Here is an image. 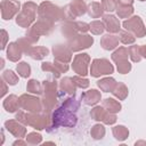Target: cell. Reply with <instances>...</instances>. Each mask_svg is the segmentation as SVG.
<instances>
[{
  "mask_svg": "<svg viewBox=\"0 0 146 146\" xmlns=\"http://www.w3.org/2000/svg\"><path fill=\"white\" fill-rule=\"evenodd\" d=\"M15 119H17L19 122H22L25 125L32 127L33 129L40 131L43 129L49 130L50 124H51V119L50 114H46L43 112L40 113H32L27 111H17Z\"/></svg>",
  "mask_w": 146,
  "mask_h": 146,
  "instance_id": "1",
  "label": "cell"
},
{
  "mask_svg": "<svg viewBox=\"0 0 146 146\" xmlns=\"http://www.w3.org/2000/svg\"><path fill=\"white\" fill-rule=\"evenodd\" d=\"M75 112L72 111L71 108L66 107L64 104H62L60 107H58L57 110H54L52 113L50 114V119H51V124L50 128H55V127H74L76 124L78 117L74 114Z\"/></svg>",
  "mask_w": 146,
  "mask_h": 146,
  "instance_id": "2",
  "label": "cell"
},
{
  "mask_svg": "<svg viewBox=\"0 0 146 146\" xmlns=\"http://www.w3.org/2000/svg\"><path fill=\"white\" fill-rule=\"evenodd\" d=\"M38 17L46 19V21H49V22H52V23L66 19L65 9L58 7L57 5H54L50 1H43L39 5Z\"/></svg>",
  "mask_w": 146,
  "mask_h": 146,
  "instance_id": "3",
  "label": "cell"
},
{
  "mask_svg": "<svg viewBox=\"0 0 146 146\" xmlns=\"http://www.w3.org/2000/svg\"><path fill=\"white\" fill-rule=\"evenodd\" d=\"M38 8H39V6H36V3L33 1L24 2L21 11L17 14V16L15 18L16 24L24 29L31 27L35 21V16L38 14Z\"/></svg>",
  "mask_w": 146,
  "mask_h": 146,
  "instance_id": "4",
  "label": "cell"
},
{
  "mask_svg": "<svg viewBox=\"0 0 146 146\" xmlns=\"http://www.w3.org/2000/svg\"><path fill=\"white\" fill-rule=\"evenodd\" d=\"M89 29L90 26L88 23L74 19H65L60 25V31L66 36V39H70L78 33H87Z\"/></svg>",
  "mask_w": 146,
  "mask_h": 146,
  "instance_id": "5",
  "label": "cell"
},
{
  "mask_svg": "<svg viewBox=\"0 0 146 146\" xmlns=\"http://www.w3.org/2000/svg\"><path fill=\"white\" fill-rule=\"evenodd\" d=\"M114 72V66L106 58H95L90 64L89 74L92 78H100L104 75H111Z\"/></svg>",
  "mask_w": 146,
  "mask_h": 146,
  "instance_id": "6",
  "label": "cell"
},
{
  "mask_svg": "<svg viewBox=\"0 0 146 146\" xmlns=\"http://www.w3.org/2000/svg\"><path fill=\"white\" fill-rule=\"evenodd\" d=\"M122 26L125 31H129L137 38H144L146 35V26L143 19L137 15H132L131 17L124 19Z\"/></svg>",
  "mask_w": 146,
  "mask_h": 146,
  "instance_id": "7",
  "label": "cell"
},
{
  "mask_svg": "<svg viewBox=\"0 0 146 146\" xmlns=\"http://www.w3.org/2000/svg\"><path fill=\"white\" fill-rule=\"evenodd\" d=\"M94 38L87 33H78L74 36L67 39V46L72 51H81L83 49H88L92 46Z\"/></svg>",
  "mask_w": 146,
  "mask_h": 146,
  "instance_id": "8",
  "label": "cell"
},
{
  "mask_svg": "<svg viewBox=\"0 0 146 146\" xmlns=\"http://www.w3.org/2000/svg\"><path fill=\"white\" fill-rule=\"evenodd\" d=\"M19 106L22 110L32 112V113H40L42 112V102L41 98L36 97V95L23 94L19 96Z\"/></svg>",
  "mask_w": 146,
  "mask_h": 146,
  "instance_id": "9",
  "label": "cell"
},
{
  "mask_svg": "<svg viewBox=\"0 0 146 146\" xmlns=\"http://www.w3.org/2000/svg\"><path fill=\"white\" fill-rule=\"evenodd\" d=\"M64 9L66 19H74L87 13L88 5L84 2V0H73Z\"/></svg>",
  "mask_w": 146,
  "mask_h": 146,
  "instance_id": "10",
  "label": "cell"
},
{
  "mask_svg": "<svg viewBox=\"0 0 146 146\" xmlns=\"http://www.w3.org/2000/svg\"><path fill=\"white\" fill-rule=\"evenodd\" d=\"M1 18L3 21H10L13 17L17 16L21 11V2L18 0H2L1 5Z\"/></svg>",
  "mask_w": 146,
  "mask_h": 146,
  "instance_id": "11",
  "label": "cell"
},
{
  "mask_svg": "<svg viewBox=\"0 0 146 146\" xmlns=\"http://www.w3.org/2000/svg\"><path fill=\"white\" fill-rule=\"evenodd\" d=\"M90 64V56L86 52H81L74 56L72 63V70L81 76H86L88 74V68Z\"/></svg>",
  "mask_w": 146,
  "mask_h": 146,
  "instance_id": "12",
  "label": "cell"
},
{
  "mask_svg": "<svg viewBox=\"0 0 146 146\" xmlns=\"http://www.w3.org/2000/svg\"><path fill=\"white\" fill-rule=\"evenodd\" d=\"M54 24L52 22H49V21H46V19H42V18H39L36 22H34L32 24L31 27H29V31L32 32L33 34L35 35H48L52 32L54 30Z\"/></svg>",
  "mask_w": 146,
  "mask_h": 146,
  "instance_id": "13",
  "label": "cell"
},
{
  "mask_svg": "<svg viewBox=\"0 0 146 146\" xmlns=\"http://www.w3.org/2000/svg\"><path fill=\"white\" fill-rule=\"evenodd\" d=\"M72 50L68 48L67 44H55L52 46V56L55 60L63 62V63H70L72 60Z\"/></svg>",
  "mask_w": 146,
  "mask_h": 146,
  "instance_id": "14",
  "label": "cell"
},
{
  "mask_svg": "<svg viewBox=\"0 0 146 146\" xmlns=\"http://www.w3.org/2000/svg\"><path fill=\"white\" fill-rule=\"evenodd\" d=\"M5 128L16 138H24L26 136V125L19 122L17 119L15 120H7L5 122Z\"/></svg>",
  "mask_w": 146,
  "mask_h": 146,
  "instance_id": "15",
  "label": "cell"
},
{
  "mask_svg": "<svg viewBox=\"0 0 146 146\" xmlns=\"http://www.w3.org/2000/svg\"><path fill=\"white\" fill-rule=\"evenodd\" d=\"M103 23L105 25V30L108 33L115 34L121 31V23L115 15H112V14L103 15Z\"/></svg>",
  "mask_w": 146,
  "mask_h": 146,
  "instance_id": "16",
  "label": "cell"
},
{
  "mask_svg": "<svg viewBox=\"0 0 146 146\" xmlns=\"http://www.w3.org/2000/svg\"><path fill=\"white\" fill-rule=\"evenodd\" d=\"M82 102L88 106H95L97 105L102 99V94L97 89H90L88 91H84L81 95Z\"/></svg>",
  "mask_w": 146,
  "mask_h": 146,
  "instance_id": "17",
  "label": "cell"
},
{
  "mask_svg": "<svg viewBox=\"0 0 146 146\" xmlns=\"http://www.w3.org/2000/svg\"><path fill=\"white\" fill-rule=\"evenodd\" d=\"M119 36L112 34V33H107L105 35L102 36L100 39V47L104 50H113L116 49L119 47Z\"/></svg>",
  "mask_w": 146,
  "mask_h": 146,
  "instance_id": "18",
  "label": "cell"
},
{
  "mask_svg": "<svg viewBox=\"0 0 146 146\" xmlns=\"http://www.w3.org/2000/svg\"><path fill=\"white\" fill-rule=\"evenodd\" d=\"M2 106L8 113H16L21 108V106H19V97H17L14 94L7 96L2 102Z\"/></svg>",
  "mask_w": 146,
  "mask_h": 146,
  "instance_id": "19",
  "label": "cell"
},
{
  "mask_svg": "<svg viewBox=\"0 0 146 146\" xmlns=\"http://www.w3.org/2000/svg\"><path fill=\"white\" fill-rule=\"evenodd\" d=\"M59 90L62 91V92H64V94H67V95H70V96H74L75 95V91H76V86H75V83H74V81H73V79L72 78H70V76H65V78H63L60 81H59Z\"/></svg>",
  "mask_w": 146,
  "mask_h": 146,
  "instance_id": "20",
  "label": "cell"
},
{
  "mask_svg": "<svg viewBox=\"0 0 146 146\" xmlns=\"http://www.w3.org/2000/svg\"><path fill=\"white\" fill-rule=\"evenodd\" d=\"M7 58L10 62H18L22 58V49L19 48L17 42H9V44L7 46Z\"/></svg>",
  "mask_w": 146,
  "mask_h": 146,
  "instance_id": "21",
  "label": "cell"
},
{
  "mask_svg": "<svg viewBox=\"0 0 146 146\" xmlns=\"http://www.w3.org/2000/svg\"><path fill=\"white\" fill-rule=\"evenodd\" d=\"M115 86H116V80L112 76L102 78L100 80L97 81V87L104 92H112Z\"/></svg>",
  "mask_w": 146,
  "mask_h": 146,
  "instance_id": "22",
  "label": "cell"
},
{
  "mask_svg": "<svg viewBox=\"0 0 146 146\" xmlns=\"http://www.w3.org/2000/svg\"><path fill=\"white\" fill-rule=\"evenodd\" d=\"M58 88L56 80L47 79L42 81V95H58Z\"/></svg>",
  "mask_w": 146,
  "mask_h": 146,
  "instance_id": "23",
  "label": "cell"
},
{
  "mask_svg": "<svg viewBox=\"0 0 146 146\" xmlns=\"http://www.w3.org/2000/svg\"><path fill=\"white\" fill-rule=\"evenodd\" d=\"M87 13L91 18H99V17H103V15H104V8L100 2L91 1L88 5Z\"/></svg>",
  "mask_w": 146,
  "mask_h": 146,
  "instance_id": "24",
  "label": "cell"
},
{
  "mask_svg": "<svg viewBox=\"0 0 146 146\" xmlns=\"http://www.w3.org/2000/svg\"><path fill=\"white\" fill-rule=\"evenodd\" d=\"M48 55H49V49L47 47H41V46L32 47V49L29 52V56L35 60H41Z\"/></svg>",
  "mask_w": 146,
  "mask_h": 146,
  "instance_id": "25",
  "label": "cell"
},
{
  "mask_svg": "<svg viewBox=\"0 0 146 146\" xmlns=\"http://www.w3.org/2000/svg\"><path fill=\"white\" fill-rule=\"evenodd\" d=\"M112 133H113V137L119 140V141H124L128 137H129V129L122 124H119V125H114L112 128Z\"/></svg>",
  "mask_w": 146,
  "mask_h": 146,
  "instance_id": "26",
  "label": "cell"
},
{
  "mask_svg": "<svg viewBox=\"0 0 146 146\" xmlns=\"http://www.w3.org/2000/svg\"><path fill=\"white\" fill-rule=\"evenodd\" d=\"M113 96L116 97L119 100H124L129 95V89L123 82H116L115 88L112 91Z\"/></svg>",
  "mask_w": 146,
  "mask_h": 146,
  "instance_id": "27",
  "label": "cell"
},
{
  "mask_svg": "<svg viewBox=\"0 0 146 146\" xmlns=\"http://www.w3.org/2000/svg\"><path fill=\"white\" fill-rule=\"evenodd\" d=\"M103 106L106 111L112 113H119L122 110V105L120 102H117L114 98H105L103 100Z\"/></svg>",
  "mask_w": 146,
  "mask_h": 146,
  "instance_id": "28",
  "label": "cell"
},
{
  "mask_svg": "<svg viewBox=\"0 0 146 146\" xmlns=\"http://www.w3.org/2000/svg\"><path fill=\"white\" fill-rule=\"evenodd\" d=\"M26 90L33 95H42V83H40L36 79H30L26 84Z\"/></svg>",
  "mask_w": 146,
  "mask_h": 146,
  "instance_id": "29",
  "label": "cell"
},
{
  "mask_svg": "<svg viewBox=\"0 0 146 146\" xmlns=\"http://www.w3.org/2000/svg\"><path fill=\"white\" fill-rule=\"evenodd\" d=\"M116 15L119 18H129L133 15V6H124V5H117L116 7Z\"/></svg>",
  "mask_w": 146,
  "mask_h": 146,
  "instance_id": "30",
  "label": "cell"
},
{
  "mask_svg": "<svg viewBox=\"0 0 146 146\" xmlns=\"http://www.w3.org/2000/svg\"><path fill=\"white\" fill-rule=\"evenodd\" d=\"M105 133H106V129H105V127H104L103 124H100V123L94 124V125L91 127V129H90V136H91L94 139H96V140L103 139V138L105 137Z\"/></svg>",
  "mask_w": 146,
  "mask_h": 146,
  "instance_id": "31",
  "label": "cell"
},
{
  "mask_svg": "<svg viewBox=\"0 0 146 146\" xmlns=\"http://www.w3.org/2000/svg\"><path fill=\"white\" fill-rule=\"evenodd\" d=\"M128 57H129V49L125 48V47H119V48H116L113 51L112 56H111V58H112V60L114 63H116L119 60H122V59H128Z\"/></svg>",
  "mask_w": 146,
  "mask_h": 146,
  "instance_id": "32",
  "label": "cell"
},
{
  "mask_svg": "<svg viewBox=\"0 0 146 146\" xmlns=\"http://www.w3.org/2000/svg\"><path fill=\"white\" fill-rule=\"evenodd\" d=\"M106 112H107V111L104 108L103 105H102V106L95 105L94 108L90 111V116H91L92 120L98 121V122H102L103 119H104V116H105V114H106Z\"/></svg>",
  "mask_w": 146,
  "mask_h": 146,
  "instance_id": "33",
  "label": "cell"
},
{
  "mask_svg": "<svg viewBox=\"0 0 146 146\" xmlns=\"http://www.w3.org/2000/svg\"><path fill=\"white\" fill-rule=\"evenodd\" d=\"M16 72L18 73V75L21 78L27 79L31 75V66L26 62H19L16 65Z\"/></svg>",
  "mask_w": 146,
  "mask_h": 146,
  "instance_id": "34",
  "label": "cell"
},
{
  "mask_svg": "<svg viewBox=\"0 0 146 146\" xmlns=\"http://www.w3.org/2000/svg\"><path fill=\"white\" fill-rule=\"evenodd\" d=\"M89 26H90L89 31H90L94 35H100V34H103L104 31H105V25H104L103 21H97V19H95V21H92L91 23H89Z\"/></svg>",
  "mask_w": 146,
  "mask_h": 146,
  "instance_id": "35",
  "label": "cell"
},
{
  "mask_svg": "<svg viewBox=\"0 0 146 146\" xmlns=\"http://www.w3.org/2000/svg\"><path fill=\"white\" fill-rule=\"evenodd\" d=\"M2 79L8 83V86H15L18 82V75L13 70H5L2 72Z\"/></svg>",
  "mask_w": 146,
  "mask_h": 146,
  "instance_id": "36",
  "label": "cell"
},
{
  "mask_svg": "<svg viewBox=\"0 0 146 146\" xmlns=\"http://www.w3.org/2000/svg\"><path fill=\"white\" fill-rule=\"evenodd\" d=\"M119 40L123 44H133L136 41V36L130 33L129 31H120L119 32Z\"/></svg>",
  "mask_w": 146,
  "mask_h": 146,
  "instance_id": "37",
  "label": "cell"
},
{
  "mask_svg": "<svg viewBox=\"0 0 146 146\" xmlns=\"http://www.w3.org/2000/svg\"><path fill=\"white\" fill-rule=\"evenodd\" d=\"M41 70L43 71V72H49V73H51L54 76H55V79H58L59 76H60V72H59V70L56 67V65L54 64V63H50V62H43L42 64H41Z\"/></svg>",
  "mask_w": 146,
  "mask_h": 146,
  "instance_id": "38",
  "label": "cell"
},
{
  "mask_svg": "<svg viewBox=\"0 0 146 146\" xmlns=\"http://www.w3.org/2000/svg\"><path fill=\"white\" fill-rule=\"evenodd\" d=\"M129 57L133 63H138L141 60V54H140V46L138 44H132L129 48Z\"/></svg>",
  "mask_w": 146,
  "mask_h": 146,
  "instance_id": "39",
  "label": "cell"
},
{
  "mask_svg": "<svg viewBox=\"0 0 146 146\" xmlns=\"http://www.w3.org/2000/svg\"><path fill=\"white\" fill-rule=\"evenodd\" d=\"M115 65H116V70L120 74H128L132 68V65L128 59L119 60L115 63Z\"/></svg>",
  "mask_w": 146,
  "mask_h": 146,
  "instance_id": "40",
  "label": "cell"
},
{
  "mask_svg": "<svg viewBox=\"0 0 146 146\" xmlns=\"http://www.w3.org/2000/svg\"><path fill=\"white\" fill-rule=\"evenodd\" d=\"M25 140L27 143V145H39L42 143V136L41 133L33 131V132H29L25 136Z\"/></svg>",
  "mask_w": 146,
  "mask_h": 146,
  "instance_id": "41",
  "label": "cell"
},
{
  "mask_svg": "<svg viewBox=\"0 0 146 146\" xmlns=\"http://www.w3.org/2000/svg\"><path fill=\"white\" fill-rule=\"evenodd\" d=\"M17 43H18V46H19V48L22 49V51H23V54H26V55H29V52H30V50L32 49V42L26 38V36H22V38H19V39H17V41H16Z\"/></svg>",
  "mask_w": 146,
  "mask_h": 146,
  "instance_id": "42",
  "label": "cell"
},
{
  "mask_svg": "<svg viewBox=\"0 0 146 146\" xmlns=\"http://www.w3.org/2000/svg\"><path fill=\"white\" fill-rule=\"evenodd\" d=\"M73 81H74V83H75V86L78 87V88H81V89H87L89 86H90V81L87 79V78H84V76H81V75H74L73 78Z\"/></svg>",
  "mask_w": 146,
  "mask_h": 146,
  "instance_id": "43",
  "label": "cell"
},
{
  "mask_svg": "<svg viewBox=\"0 0 146 146\" xmlns=\"http://www.w3.org/2000/svg\"><path fill=\"white\" fill-rule=\"evenodd\" d=\"M100 3L105 11L112 13L116 10L117 7V0H100Z\"/></svg>",
  "mask_w": 146,
  "mask_h": 146,
  "instance_id": "44",
  "label": "cell"
},
{
  "mask_svg": "<svg viewBox=\"0 0 146 146\" xmlns=\"http://www.w3.org/2000/svg\"><path fill=\"white\" fill-rule=\"evenodd\" d=\"M116 120H117V117H116V113H112V112H108V111H107L102 122H103L104 124L112 125V124H114V123L116 122Z\"/></svg>",
  "mask_w": 146,
  "mask_h": 146,
  "instance_id": "45",
  "label": "cell"
},
{
  "mask_svg": "<svg viewBox=\"0 0 146 146\" xmlns=\"http://www.w3.org/2000/svg\"><path fill=\"white\" fill-rule=\"evenodd\" d=\"M54 64L56 65V67L59 70L60 73H66L68 71V64L67 63H63V62H58V60H55Z\"/></svg>",
  "mask_w": 146,
  "mask_h": 146,
  "instance_id": "46",
  "label": "cell"
},
{
  "mask_svg": "<svg viewBox=\"0 0 146 146\" xmlns=\"http://www.w3.org/2000/svg\"><path fill=\"white\" fill-rule=\"evenodd\" d=\"M1 46H0V49L1 50H3L5 48H6V46H8L7 44V41H8V33H7V31L5 30V29H2L1 30Z\"/></svg>",
  "mask_w": 146,
  "mask_h": 146,
  "instance_id": "47",
  "label": "cell"
},
{
  "mask_svg": "<svg viewBox=\"0 0 146 146\" xmlns=\"http://www.w3.org/2000/svg\"><path fill=\"white\" fill-rule=\"evenodd\" d=\"M25 36L32 42V43H36L38 41H39V39H40V36L39 35H35V34H33L32 32H30L29 30H27V32H26V34H25Z\"/></svg>",
  "mask_w": 146,
  "mask_h": 146,
  "instance_id": "48",
  "label": "cell"
},
{
  "mask_svg": "<svg viewBox=\"0 0 146 146\" xmlns=\"http://www.w3.org/2000/svg\"><path fill=\"white\" fill-rule=\"evenodd\" d=\"M7 84H8V83H7V82H6V81H5L3 79H2V80H1V86H2V90H1V95H0L1 97H3V96H5L6 94H7V91H8Z\"/></svg>",
  "mask_w": 146,
  "mask_h": 146,
  "instance_id": "49",
  "label": "cell"
},
{
  "mask_svg": "<svg viewBox=\"0 0 146 146\" xmlns=\"http://www.w3.org/2000/svg\"><path fill=\"white\" fill-rule=\"evenodd\" d=\"M26 144H27L26 140H22V138H17V140H15V141L13 143V146H17V145L24 146V145H26Z\"/></svg>",
  "mask_w": 146,
  "mask_h": 146,
  "instance_id": "50",
  "label": "cell"
},
{
  "mask_svg": "<svg viewBox=\"0 0 146 146\" xmlns=\"http://www.w3.org/2000/svg\"><path fill=\"white\" fill-rule=\"evenodd\" d=\"M133 0H117V5H124V6H132Z\"/></svg>",
  "mask_w": 146,
  "mask_h": 146,
  "instance_id": "51",
  "label": "cell"
},
{
  "mask_svg": "<svg viewBox=\"0 0 146 146\" xmlns=\"http://www.w3.org/2000/svg\"><path fill=\"white\" fill-rule=\"evenodd\" d=\"M140 54L143 58H146V44H141L140 46Z\"/></svg>",
  "mask_w": 146,
  "mask_h": 146,
  "instance_id": "52",
  "label": "cell"
},
{
  "mask_svg": "<svg viewBox=\"0 0 146 146\" xmlns=\"http://www.w3.org/2000/svg\"><path fill=\"white\" fill-rule=\"evenodd\" d=\"M135 145H136V146H138V145H146V141H144V140H139V141H136Z\"/></svg>",
  "mask_w": 146,
  "mask_h": 146,
  "instance_id": "53",
  "label": "cell"
},
{
  "mask_svg": "<svg viewBox=\"0 0 146 146\" xmlns=\"http://www.w3.org/2000/svg\"><path fill=\"white\" fill-rule=\"evenodd\" d=\"M0 62H1V65H0V66H1V68H2V67H3V65H5V60H3V58H1V60H0Z\"/></svg>",
  "mask_w": 146,
  "mask_h": 146,
  "instance_id": "54",
  "label": "cell"
},
{
  "mask_svg": "<svg viewBox=\"0 0 146 146\" xmlns=\"http://www.w3.org/2000/svg\"><path fill=\"white\" fill-rule=\"evenodd\" d=\"M139 1H146V0H139Z\"/></svg>",
  "mask_w": 146,
  "mask_h": 146,
  "instance_id": "55",
  "label": "cell"
}]
</instances>
